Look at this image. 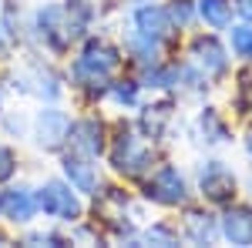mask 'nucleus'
<instances>
[{
    "label": "nucleus",
    "mask_w": 252,
    "mask_h": 248,
    "mask_svg": "<svg viewBox=\"0 0 252 248\" xmlns=\"http://www.w3.org/2000/svg\"><path fill=\"white\" fill-rule=\"evenodd\" d=\"M91 20V10L84 0H67V3H51L37 14V30L54 51H64L71 40L81 37L84 24Z\"/></svg>",
    "instance_id": "obj_1"
},
{
    "label": "nucleus",
    "mask_w": 252,
    "mask_h": 248,
    "mask_svg": "<svg viewBox=\"0 0 252 248\" xmlns=\"http://www.w3.org/2000/svg\"><path fill=\"white\" fill-rule=\"evenodd\" d=\"M249 188H252V181H249Z\"/></svg>",
    "instance_id": "obj_26"
},
{
    "label": "nucleus",
    "mask_w": 252,
    "mask_h": 248,
    "mask_svg": "<svg viewBox=\"0 0 252 248\" xmlns=\"http://www.w3.org/2000/svg\"><path fill=\"white\" fill-rule=\"evenodd\" d=\"M64 174H67V181L74 185V191H84V194H97L101 188V178H97V168L91 165V158L88 154H67L64 158Z\"/></svg>",
    "instance_id": "obj_8"
},
{
    "label": "nucleus",
    "mask_w": 252,
    "mask_h": 248,
    "mask_svg": "<svg viewBox=\"0 0 252 248\" xmlns=\"http://www.w3.org/2000/svg\"><path fill=\"white\" fill-rule=\"evenodd\" d=\"M232 51L239 57H252V27H235L232 30Z\"/></svg>",
    "instance_id": "obj_18"
},
{
    "label": "nucleus",
    "mask_w": 252,
    "mask_h": 248,
    "mask_svg": "<svg viewBox=\"0 0 252 248\" xmlns=\"http://www.w3.org/2000/svg\"><path fill=\"white\" fill-rule=\"evenodd\" d=\"M118 51L111 44H104V40H88L84 44V51L78 54L74 60V81H78L81 87H108L111 84V77L118 71Z\"/></svg>",
    "instance_id": "obj_2"
},
{
    "label": "nucleus",
    "mask_w": 252,
    "mask_h": 248,
    "mask_svg": "<svg viewBox=\"0 0 252 248\" xmlns=\"http://www.w3.org/2000/svg\"><path fill=\"white\" fill-rule=\"evenodd\" d=\"M172 117L168 111V104H155V108H145V114H141V131L148 134V138H158V134L165 131V121Z\"/></svg>",
    "instance_id": "obj_16"
},
{
    "label": "nucleus",
    "mask_w": 252,
    "mask_h": 248,
    "mask_svg": "<svg viewBox=\"0 0 252 248\" xmlns=\"http://www.w3.org/2000/svg\"><path fill=\"white\" fill-rule=\"evenodd\" d=\"M185 231H189L192 242L209 245V242L215 238V218H212V215H202V211H189V218H185Z\"/></svg>",
    "instance_id": "obj_14"
},
{
    "label": "nucleus",
    "mask_w": 252,
    "mask_h": 248,
    "mask_svg": "<svg viewBox=\"0 0 252 248\" xmlns=\"http://www.w3.org/2000/svg\"><path fill=\"white\" fill-rule=\"evenodd\" d=\"M198 14H202L205 24H212V27H229L232 3L229 0H198Z\"/></svg>",
    "instance_id": "obj_15"
},
{
    "label": "nucleus",
    "mask_w": 252,
    "mask_h": 248,
    "mask_svg": "<svg viewBox=\"0 0 252 248\" xmlns=\"http://www.w3.org/2000/svg\"><path fill=\"white\" fill-rule=\"evenodd\" d=\"M165 14H168V20H175L178 27H189V24H192V3H189V0H175L172 10H165Z\"/></svg>",
    "instance_id": "obj_20"
},
{
    "label": "nucleus",
    "mask_w": 252,
    "mask_h": 248,
    "mask_svg": "<svg viewBox=\"0 0 252 248\" xmlns=\"http://www.w3.org/2000/svg\"><path fill=\"white\" fill-rule=\"evenodd\" d=\"M222 235L232 245H252V208H229L225 211Z\"/></svg>",
    "instance_id": "obj_11"
},
{
    "label": "nucleus",
    "mask_w": 252,
    "mask_h": 248,
    "mask_svg": "<svg viewBox=\"0 0 252 248\" xmlns=\"http://www.w3.org/2000/svg\"><path fill=\"white\" fill-rule=\"evenodd\" d=\"M108 91H111V97H115L118 104H135L138 84H131V81H118V84H108Z\"/></svg>",
    "instance_id": "obj_19"
},
{
    "label": "nucleus",
    "mask_w": 252,
    "mask_h": 248,
    "mask_svg": "<svg viewBox=\"0 0 252 248\" xmlns=\"http://www.w3.org/2000/svg\"><path fill=\"white\" fill-rule=\"evenodd\" d=\"M235 10H239L246 20H252V0H239V3H235Z\"/></svg>",
    "instance_id": "obj_24"
},
{
    "label": "nucleus",
    "mask_w": 252,
    "mask_h": 248,
    "mask_svg": "<svg viewBox=\"0 0 252 248\" xmlns=\"http://www.w3.org/2000/svg\"><path fill=\"white\" fill-rule=\"evenodd\" d=\"M67 141H71V148L78 154H88V158H97V154L104 151V128H101V121H78V124H71V134H67Z\"/></svg>",
    "instance_id": "obj_10"
},
{
    "label": "nucleus",
    "mask_w": 252,
    "mask_h": 248,
    "mask_svg": "<svg viewBox=\"0 0 252 248\" xmlns=\"http://www.w3.org/2000/svg\"><path fill=\"white\" fill-rule=\"evenodd\" d=\"M67 134H71V117L58 111V108H47L37 117V141L44 151H58L67 144Z\"/></svg>",
    "instance_id": "obj_7"
},
{
    "label": "nucleus",
    "mask_w": 252,
    "mask_h": 248,
    "mask_svg": "<svg viewBox=\"0 0 252 248\" xmlns=\"http://www.w3.org/2000/svg\"><path fill=\"white\" fill-rule=\"evenodd\" d=\"M145 242H158V245H175L172 231H165V228H148V231H145Z\"/></svg>",
    "instance_id": "obj_22"
},
{
    "label": "nucleus",
    "mask_w": 252,
    "mask_h": 248,
    "mask_svg": "<svg viewBox=\"0 0 252 248\" xmlns=\"http://www.w3.org/2000/svg\"><path fill=\"white\" fill-rule=\"evenodd\" d=\"M202 131H205V138H209V141H215V144H219V141H225V134H229L215 111H205V114H202Z\"/></svg>",
    "instance_id": "obj_17"
},
{
    "label": "nucleus",
    "mask_w": 252,
    "mask_h": 248,
    "mask_svg": "<svg viewBox=\"0 0 252 248\" xmlns=\"http://www.w3.org/2000/svg\"><path fill=\"white\" fill-rule=\"evenodd\" d=\"M145 194L158 201V205H182L185 201V181H182V174L175 171V168H158L152 174V181L145 185Z\"/></svg>",
    "instance_id": "obj_6"
},
{
    "label": "nucleus",
    "mask_w": 252,
    "mask_h": 248,
    "mask_svg": "<svg viewBox=\"0 0 252 248\" xmlns=\"http://www.w3.org/2000/svg\"><path fill=\"white\" fill-rule=\"evenodd\" d=\"M192 57L198 67H205L209 74H222L225 71V51L215 44L212 37H198L192 44Z\"/></svg>",
    "instance_id": "obj_13"
},
{
    "label": "nucleus",
    "mask_w": 252,
    "mask_h": 248,
    "mask_svg": "<svg viewBox=\"0 0 252 248\" xmlns=\"http://www.w3.org/2000/svg\"><path fill=\"white\" fill-rule=\"evenodd\" d=\"M111 165H115L121 174H145L152 168V148L138 138L135 131L121 128L111 144Z\"/></svg>",
    "instance_id": "obj_3"
},
{
    "label": "nucleus",
    "mask_w": 252,
    "mask_h": 248,
    "mask_svg": "<svg viewBox=\"0 0 252 248\" xmlns=\"http://www.w3.org/2000/svg\"><path fill=\"white\" fill-rule=\"evenodd\" d=\"M135 27H138V37L161 40L168 34V14H165L161 7L145 3V7H138V14H135Z\"/></svg>",
    "instance_id": "obj_12"
},
{
    "label": "nucleus",
    "mask_w": 252,
    "mask_h": 248,
    "mask_svg": "<svg viewBox=\"0 0 252 248\" xmlns=\"http://www.w3.org/2000/svg\"><path fill=\"white\" fill-rule=\"evenodd\" d=\"M246 148H249V154H252V128H249V134H246Z\"/></svg>",
    "instance_id": "obj_25"
},
{
    "label": "nucleus",
    "mask_w": 252,
    "mask_h": 248,
    "mask_svg": "<svg viewBox=\"0 0 252 248\" xmlns=\"http://www.w3.org/2000/svg\"><path fill=\"white\" fill-rule=\"evenodd\" d=\"M10 40H14V34H10V20H0V47H10Z\"/></svg>",
    "instance_id": "obj_23"
},
{
    "label": "nucleus",
    "mask_w": 252,
    "mask_h": 248,
    "mask_svg": "<svg viewBox=\"0 0 252 248\" xmlns=\"http://www.w3.org/2000/svg\"><path fill=\"white\" fill-rule=\"evenodd\" d=\"M34 211H37V198L31 194V188L0 191V218H7V221H31Z\"/></svg>",
    "instance_id": "obj_9"
},
{
    "label": "nucleus",
    "mask_w": 252,
    "mask_h": 248,
    "mask_svg": "<svg viewBox=\"0 0 252 248\" xmlns=\"http://www.w3.org/2000/svg\"><path fill=\"white\" fill-rule=\"evenodd\" d=\"M198 185H202V194H205L209 201L225 205V201H232V194H235V174L229 171L222 161H209V165L202 168Z\"/></svg>",
    "instance_id": "obj_5"
},
{
    "label": "nucleus",
    "mask_w": 252,
    "mask_h": 248,
    "mask_svg": "<svg viewBox=\"0 0 252 248\" xmlns=\"http://www.w3.org/2000/svg\"><path fill=\"white\" fill-rule=\"evenodd\" d=\"M14 168H17V158H14V151L0 144V185H3V181L14 174Z\"/></svg>",
    "instance_id": "obj_21"
},
{
    "label": "nucleus",
    "mask_w": 252,
    "mask_h": 248,
    "mask_svg": "<svg viewBox=\"0 0 252 248\" xmlns=\"http://www.w3.org/2000/svg\"><path fill=\"white\" fill-rule=\"evenodd\" d=\"M37 208H44V215H51V218H61V221H74L81 215V201L78 194L67 188V185H61V181H47L37 194Z\"/></svg>",
    "instance_id": "obj_4"
}]
</instances>
